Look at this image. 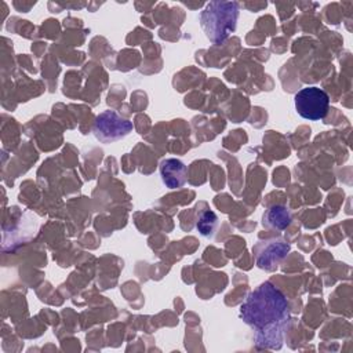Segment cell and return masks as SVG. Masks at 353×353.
<instances>
[{"mask_svg": "<svg viewBox=\"0 0 353 353\" xmlns=\"http://www.w3.org/2000/svg\"><path fill=\"white\" fill-rule=\"evenodd\" d=\"M240 317L256 331L255 339L259 347H281L283 332L291 320V313L287 298L272 283L265 281L250 292L240 306Z\"/></svg>", "mask_w": 353, "mask_h": 353, "instance_id": "obj_1", "label": "cell"}, {"mask_svg": "<svg viewBox=\"0 0 353 353\" xmlns=\"http://www.w3.org/2000/svg\"><path fill=\"white\" fill-rule=\"evenodd\" d=\"M237 19L236 1H210L200 12V25L212 44H222L236 30Z\"/></svg>", "mask_w": 353, "mask_h": 353, "instance_id": "obj_2", "label": "cell"}, {"mask_svg": "<svg viewBox=\"0 0 353 353\" xmlns=\"http://www.w3.org/2000/svg\"><path fill=\"white\" fill-rule=\"evenodd\" d=\"M296 113L312 121L323 120L328 113L330 97L328 94L319 87H305L299 90L294 97Z\"/></svg>", "mask_w": 353, "mask_h": 353, "instance_id": "obj_3", "label": "cell"}, {"mask_svg": "<svg viewBox=\"0 0 353 353\" xmlns=\"http://www.w3.org/2000/svg\"><path fill=\"white\" fill-rule=\"evenodd\" d=\"M132 131V123L123 119L114 110H105L95 117L92 132L102 143H112L127 137Z\"/></svg>", "mask_w": 353, "mask_h": 353, "instance_id": "obj_4", "label": "cell"}, {"mask_svg": "<svg viewBox=\"0 0 353 353\" xmlns=\"http://www.w3.org/2000/svg\"><path fill=\"white\" fill-rule=\"evenodd\" d=\"M160 176L163 183L170 189H176L185 185L188 179V168L178 159H165L160 163Z\"/></svg>", "mask_w": 353, "mask_h": 353, "instance_id": "obj_5", "label": "cell"}, {"mask_svg": "<svg viewBox=\"0 0 353 353\" xmlns=\"http://www.w3.org/2000/svg\"><path fill=\"white\" fill-rule=\"evenodd\" d=\"M290 251V245L283 243V241H273L272 244H269L259 255L256 259V265L261 269H266V270H272L274 269L276 263L279 261H281L285 254Z\"/></svg>", "mask_w": 353, "mask_h": 353, "instance_id": "obj_6", "label": "cell"}, {"mask_svg": "<svg viewBox=\"0 0 353 353\" xmlns=\"http://www.w3.org/2000/svg\"><path fill=\"white\" fill-rule=\"evenodd\" d=\"M262 223L266 228L283 230L291 223V212L285 205L274 204L263 212Z\"/></svg>", "mask_w": 353, "mask_h": 353, "instance_id": "obj_7", "label": "cell"}, {"mask_svg": "<svg viewBox=\"0 0 353 353\" xmlns=\"http://www.w3.org/2000/svg\"><path fill=\"white\" fill-rule=\"evenodd\" d=\"M216 225H218V218L215 212H212L211 210L201 211L196 221V228L203 237H211L216 229Z\"/></svg>", "mask_w": 353, "mask_h": 353, "instance_id": "obj_8", "label": "cell"}]
</instances>
